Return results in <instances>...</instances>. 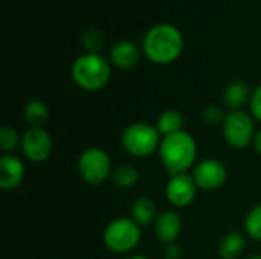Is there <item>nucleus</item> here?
<instances>
[{"label": "nucleus", "instance_id": "22", "mask_svg": "<svg viewBox=\"0 0 261 259\" xmlns=\"http://www.w3.org/2000/svg\"><path fill=\"white\" fill-rule=\"evenodd\" d=\"M83 46L89 50V53H96L98 49L102 47V35L96 29H89L83 34Z\"/></svg>", "mask_w": 261, "mask_h": 259}, {"label": "nucleus", "instance_id": "25", "mask_svg": "<svg viewBox=\"0 0 261 259\" xmlns=\"http://www.w3.org/2000/svg\"><path fill=\"white\" fill-rule=\"evenodd\" d=\"M164 255H165V259H179L182 256V249L176 243L167 244L165 250H164Z\"/></svg>", "mask_w": 261, "mask_h": 259}, {"label": "nucleus", "instance_id": "7", "mask_svg": "<svg viewBox=\"0 0 261 259\" xmlns=\"http://www.w3.org/2000/svg\"><path fill=\"white\" fill-rule=\"evenodd\" d=\"M222 131L226 143L234 150L248 148L257 134L254 119L243 110H231L222 124Z\"/></svg>", "mask_w": 261, "mask_h": 259}, {"label": "nucleus", "instance_id": "14", "mask_svg": "<svg viewBox=\"0 0 261 259\" xmlns=\"http://www.w3.org/2000/svg\"><path fill=\"white\" fill-rule=\"evenodd\" d=\"M158 208L156 203L147 197H138L133 205H132V211H130V218L139 226V227H145L150 224H154L156 218H158Z\"/></svg>", "mask_w": 261, "mask_h": 259}, {"label": "nucleus", "instance_id": "6", "mask_svg": "<svg viewBox=\"0 0 261 259\" xmlns=\"http://www.w3.org/2000/svg\"><path fill=\"white\" fill-rule=\"evenodd\" d=\"M78 174L87 185H102L113 174L110 156L98 147L84 150L78 157Z\"/></svg>", "mask_w": 261, "mask_h": 259}, {"label": "nucleus", "instance_id": "28", "mask_svg": "<svg viewBox=\"0 0 261 259\" xmlns=\"http://www.w3.org/2000/svg\"><path fill=\"white\" fill-rule=\"evenodd\" d=\"M248 259H261V255H252V256H249Z\"/></svg>", "mask_w": 261, "mask_h": 259}, {"label": "nucleus", "instance_id": "4", "mask_svg": "<svg viewBox=\"0 0 261 259\" xmlns=\"http://www.w3.org/2000/svg\"><path fill=\"white\" fill-rule=\"evenodd\" d=\"M162 136L156 125L145 122H135L128 125L121 134V145L124 151L136 159H144L151 156L159 150Z\"/></svg>", "mask_w": 261, "mask_h": 259}, {"label": "nucleus", "instance_id": "15", "mask_svg": "<svg viewBox=\"0 0 261 259\" xmlns=\"http://www.w3.org/2000/svg\"><path fill=\"white\" fill-rule=\"evenodd\" d=\"M251 98H252V92L249 85L243 81L231 82L223 93V102L229 110H242V107L251 102Z\"/></svg>", "mask_w": 261, "mask_h": 259}, {"label": "nucleus", "instance_id": "10", "mask_svg": "<svg viewBox=\"0 0 261 259\" xmlns=\"http://www.w3.org/2000/svg\"><path fill=\"white\" fill-rule=\"evenodd\" d=\"M197 185L191 174H176L170 176L165 186V197L168 203L174 208H187L190 206L197 194Z\"/></svg>", "mask_w": 261, "mask_h": 259}, {"label": "nucleus", "instance_id": "19", "mask_svg": "<svg viewBox=\"0 0 261 259\" xmlns=\"http://www.w3.org/2000/svg\"><path fill=\"white\" fill-rule=\"evenodd\" d=\"M112 180H113V183H115L116 188L130 189V188H133V186L138 183V180H139V171H138L136 166L128 165V163L119 165V166L113 171Z\"/></svg>", "mask_w": 261, "mask_h": 259}, {"label": "nucleus", "instance_id": "2", "mask_svg": "<svg viewBox=\"0 0 261 259\" xmlns=\"http://www.w3.org/2000/svg\"><path fill=\"white\" fill-rule=\"evenodd\" d=\"M144 52L154 64H170L184 50V37L176 26L162 23L153 26L144 37Z\"/></svg>", "mask_w": 261, "mask_h": 259}, {"label": "nucleus", "instance_id": "24", "mask_svg": "<svg viewBox=\"0 0 261 259\" xmlns=\"http://www.w3.org/2000/svg\"><path fill=\"white\" fill-rule=\"evenodd\" d=\"M251 113L252 116L261 122V85H258L254 92H252V98H251Z\"/></svg>", "mask_w": 261, "mask_h": 259}, {"label": "nucleus", "instance_id": "13", "mask_svg": "<svg viewBox=\"0 0 261 259\" xmlns=\"http://www.w3.org/2000/svg\"><path fill=\"white\" fill-rule=\"evenodd\" d=\"M139 58H141V52H139L138 46L128 40L118 41L116 44H113V47L110 50L112 63L116 67L124 69V70L135 67L139 63Z\"/></svg>", "mask_w": 261, "mask_h": 259}, {"label": "nucleus", "instance_id": "16", "mask_svg": "<svg viewBox=\"0 0 261 259\" xmlns=\"http://www.w3.org/2000/svg\"><path fill=\"white\" fill-rule=\"evenodd\" d=\"M184 124H185V116L179 110H165L159 114L156 121V128L161 133L162 137L184 131Z\"/></svg>", "mask_w": 261, "mask_h": 259}, {"label": "nucleus", "instance_id": "27", "mask_svg": "<svg viewBox=\"0 0 261 259\" xmlns=\"http://www.w3.org/2000/svg\"><path fill=\"white\" fill-rule=\"evenodd\" d=\"M125 259H148L147 256H142V255H132V256H128V258Z\"/></svg>", "mask_w": 261, "mask_h": 259}, {"label": "nucleus", "instance_id": "26", "mask_svg": "<svg viewBox=\"0 0 261 259\" xmlns=\"http://www.w3.org/2000/svg\"><path fill=\"white\" fill-rule=\"evenodd\" d=\"M252 145H254V150H255V151H257V153L261 156V130L257 131V134H255V137H254Z\"/></svg>", "mask_w": 261, "mask_h": 259}, {"label": "nucleus", "instance_id": "9", "mask_svg": "<svg viewBox=\"0 0 261 259\" xmlns=\"http://www.w3.org/2000/svg\"><path fill=\"white\" fill-rule=\"evenodd\" d=\"M193 179L199 189L216 191L222 188L228 179L226 166L217 159H203L193 168Z\"/></svg>", "mask_w": 261, "mask_h": 259}, {"label": "nucleus", "instance_id": "1", "mask_svg": "<svg viewBox=\"0 0 261 259\" xmlns=\"http://www.w3.org/2000/svg\"><path fill=\"white\" fill-rule=\"evenodd\" d=\"M159 159L170 176L184 174L194 166L197 157V143L194 137L184 131L162 137L159 145Z\"/></svg>", "mask_w": 261, "mask_h": 259}, {"label": "nucleus", "instance_id": "11", "mask_svg": "<svg viewBox=\"0 0 261 259\" xmlns=\"http://www.w3.org/2000/svg\"><path fill=\"white\" fill-rule=\"evenodd\" d=\"M24 179V163L14 154H3L0 157V188L12 191L21 185Z\"/></svg>", "mask_w": 261, "mask_h": 259}, {"label": "nucleus", "instance_id": "8", "mask_svg": "<svg viewBox=\"0 0 261 259\" xmlns=\"http://www.w3.org/2000/svg\"><path fill=\"white\" fill-rule=\"evenodd\" d=\"M20 150L32 163H43L46 162L54 150V142L50 134L44 128H28L21 134V145Z\"/></svg>", "mask_w": 261, "mask_h": 259}, {"label": "nucleus", "instance_id": "23", "mask_svg": "<svg viewBox=\"0 0 261 259\" xmlns=\"http://www.w3.org/2000/svg\"><path fill=\"white\" fill-rule=\"evenodd\" d=\"M202 118H203L205 124H208V125H222L226 114L223 113V110L219 105L213 104V105H208L203 108Z\"/></svg>", "mask_w": 261, "mask_h": 259}, {"label": "nucleus", "instance_id": "5", "mask_svg": "<svg viewBox=\"0 0 261 259\" xmlns=\"http://www.w3.org/2000/svg\"><path fill=\"white\" fill-rule=\"evenodd\" d=\"M102 241L113 253H128L135 250L141 241V227L132 218H115L106 226Z\"/></svg>", "mask_w": 261, "mask_h": 259}, {"label": "nucleus", "instance_id": "20", "mask_svg": "<svg viewBox=\"0 0 261 259\" xmlns=\"http://www.w3.org/2000/svg\"><path fill=\"white\" fill-rule=\"evenodd\" d=\"M21 145V136L17 133L15 128L5 125L0 130V148L3 154H12Z\"/></svg>", "mask_w": 261, "mask_h": 259}, {"label": "nucleus", "instance_id": "3", "mask_svg": "<svg viewBox=\"0 0 261 259\" xmlns=\"http://www.w3.org/2000/svg\"><path fill=\"white\" fill-rule=\"evenodd\" d=\"M70 73L75 84L87 92H96L104 89L112 78V69L109 61L99 53L89 52L73 61Z\"/></svg>", "mask_w": 261, "mask_h": 259}, {"label": "nucleus", "instance_id": "17", "mask_svg": "<svg viewBox=\"0 0 261 259\" xmlns=\"http://www.w3.org/2000/svg\"><path fill=\"white\" fill-rule=\"evenodd\" d=\"M246 249V240L239 232H229L219 244V255L222 259H239Z\"/></svg>", "mask_w": 261, "mask_h": 259}, {"label": "nucleus", "instance_id": "21", "mask_svg": "<svg viewBox=\"0 0 261 259\" xmlns=\"http://www.w3.org/2000/svg\"><path fill=\"white\" fill-rule=\"evenodd\" d=\"M243 226H245L246 234H248L252 240L261 241V203L260 205H257V206H254V208L248 212Z\"/></svg>", "mask_w": 261, "mask_h": 259}, {"label": "nucleus", "instance_id": "12", "mask_svg": "<svg viewBox=\"0 0 261 259\" xmlns=\"http://www.w3.org/2000/svg\"><path fill=\"white\" fill-rule=\"evenodd\" d=\"M154 237L164 244H173L182 232V220L176 211H164L153 224Z\"/></svg>", "mask_w": 261, "mask_h": 259}, {"label": "nucleus", "instance_id": "18", "mask_svg": "<svg viewBox=\"0 0 261 259\" xmlns=\"http://www.w3.org/2000/svg\"><path fill=\"white\" fill-rule=\"evenodd\" d=\"M23 118L28 122L29 128H43L49 119V108L40 99H31L23 110Z\"/></svg>", "mask_w": 261, "mask_h": 259}]
</instances>
